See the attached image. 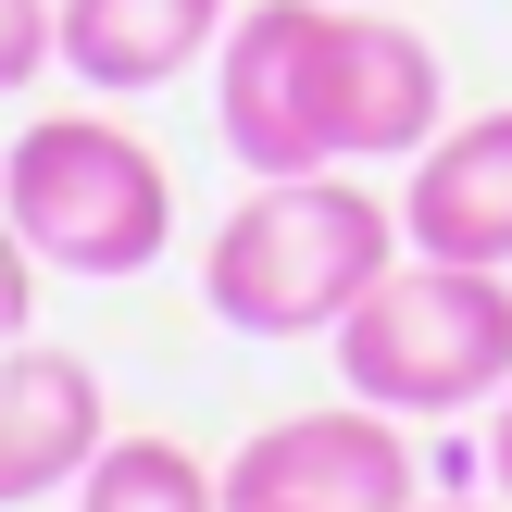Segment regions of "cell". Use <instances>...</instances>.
<instances>
[{"mask_svg": "<svg viewBox=\"0 0 512 512\" xmlns=\"http://www.w3.org/2000/svg\"><path fill=\"white\" fill-rule=\"evenodd\" d=\"M413 500H425V450L375 400L275 413L225 450V512H413Z\"/></svg>", "mask_w": 512, "mask_h": 512, "instance_id": "cell-5", "label": "cell"}, {"mask_svg": "<svg viewBox=\"0 0 512 512\" xmlns=\"http://www.w3.org/2000/svg\"><path fill=\"white\" fill-rule=\"evenodd\" d=\"M400 200L363 188V163H325V175H250V200L213 225L200 250V300H213L225 338H338V313L400 263Z\"/></svg>", "mask_w": 512, "mask_h": 512, "instance_id": "cell-1", "label": "cell"}, {"mask_svg": "<svg viewBox=\"0 0 512 512\" xmlns=\"http://www.w3.org/2000/svg\"><path fill=\"white\" fill-rule=\"evenodd\" d=\"M338 88H350V163H413V150L450 125V75H438V38H425V25H400L388 0H350V50H338Z\"/></svg>", "mask_w": 512, "mask_h": 512, "instance_id": "cell-9", "label": "cell"}, {"mask_svg": "<svg viewBox=\"0 0 512 512\" xmlns=\"http://www.w3.org/2000/svg\"><path fill=\"white\" fill-rule=\"evenodd\" d=\"M488 488H500V500H512V388H500V400H488Z\"/></svg>", "mask_w": 512, "mask_h": 512, "instance_id": "cell-13", "label": "cell"}, {"mask_svg": "<svg viewBox=\"0 0 512 512\" xmlns=\"http://www.w3.org/2000/svg\"><path fill=\"white\" fill-rule=\"evenodd\" d=\"M400 238L438 263H512V100L450 113L400 175Z\"/></svg>", "mask_w": 512, "mask_h": 512, "instance_id": "cell-7", "label": "cell"}, {"mask_svg": "<svg viewBox=\"0 0 512 512\" xmlns=\"http://www.w3.org/2000/svg\"><path fill=\"white\" fill-rule=\"evenodd\" d=\"M38 275H50V263H38V250H25V225L0 213V350H13L25 325H38Z\"/></svg>", "mask_w": 512, "mask_h": 512, "instance_id": "cell-12", "label": "cell"}, {"mask_svg": "<svg viewBox=\"0 0 512 512\" xmlns=\"http://www.w3.org/2000/svg\"><path fill=\"white\" fill-rule=\"evenodd\" d=\"M238 25V0H63V75L88 100H150L200 75Z\"/></svg>", "mask_w": 512, "mask_h": 512, "instance_id": "cell-8", "label": "cell"}, {"mask_svg": "<svg viewBox=\"0 0 512 512\" xmlns=\"http://www.w3.org/2000/svg\"><path fill=\"white\" fill-rule=\"evenodd\" d=\"M100 438H113L100 363H75V350H38V338H13V350H0V512L75 500V475L100 463Z\"/></svg>", "mask_w": 512, "mask_h": 512, "instance_id": "cell-6", "label": "cell"}, {"mask_svg": "<svg viewBox=\"0 0 512 512\" xmlns=\"http://www.w3.org/2000/svg\"><path fill=\"white\" fill-rule=\"evenodd\" d=\"M0 213L25 225V250L50 275L125 288L175 250V175L125 113H38L0 150Z\"/></svg>", "mask_w": 512, "mask_h": 512, "instance_id": "cell-3", "label": "cell"}, {"mask_svg": "<svg viewBox=\"0 0 512 512\" xmlns=\"http://www.w3.org/2000/svg\"><path fill=\"white\" fill-rule=\"evenodd\" d=\"M63 63V0H0V100Z\"/></svg>", "mask_w": 512, "mask_h": 512, "instance_id": "cell-11", "label": "cell"}, {"mask_svg": "<svg viewBox=\"0 0 512 512\" xmlns=\"http://www.w3.org/2000/svg\"><path fill=\"white\" fill-rule=\"evenodd\" d=\"M413 512H512V500H413Z\"/></svg>", "mask_w": 512, "mask_h": 512, "instance_id": "cell-14", "label": "cell"}, {"mask_svg": "<svg viewBox=\"0 0 512 512\" xmlns=\"http://www.w3.org/2000/svg\"><path fill=\"white\" fill-rule=\"evenodd\" d=\"M350 0H250L213 50V138L238 175H325L350 163Z\"/></svg>", "mask_w": 512, "mask_h": 512, "instance_id": "cell-4", "label": "cell"}, {"mask_svg": "<svg viewBox=\"0 0 512 512\" xmlns=\"http://www.w3.org/2000/svg\"><path fill=\"white\" fill-rule=\"evenodd\" d=\"M75 512H225V463L175 438H100V463L75 475Z\"/></svg>", "mask_w": 512, "mask_h": 512, "instance_id": "cell-10", "label": "cell"}, {"mask_svg": "<svg viewBox=\"0 0 512 512\" xmlns=\"http://www.w3.org/2000/svg\"><path fill=\"white\" fill-rule=\"evenodd\" d=\"M338 388L375 400L400 425H450L488 413L512 388V263H438V250H400L363 300L338 313Z\"/></svg>", "mask_w": 512, "mask_h": 512, "instance_id": "cell-2", "label": "cell"}]
</instances>
